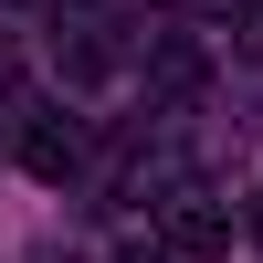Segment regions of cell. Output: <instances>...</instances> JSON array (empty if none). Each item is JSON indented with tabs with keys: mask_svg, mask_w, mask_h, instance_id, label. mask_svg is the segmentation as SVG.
I'll list each match as a JSON object with an SVG mask.
<instances>
[{
	"mask_svg": "<svg viewBox=\"0 0 263 263\" xmlns=\"http://www.w3.org/2000/svg\"><path fill=\"white\" fill-rule=\"evenodd\" d=\"M232 232H242V211H232L221 190H200V179H168V190H158V242L179 253V263L232 253Z\"/></svg>",
	"mask_w": 263,
	"mask_h": 263,
	"instance_id": "obj_1",
	"label": "cell"
},
{
	"mask_svg": "<svg viewBox=\"0 0 263 263\" xmlns=\"http://www.w3.org/2000/svg\"><path fill=\"white\" fill-rule=\"evenodd\" d=\"M21 168L63 190V179L84 168V126H74V116H53V105H32V116H21Z\"/></svg>",
	"mask_w": 263,
	"mask_h": 263,
	"instance_id": "obj_2",
	"label": "cell"
},
{
	"mask_svg": "<svg viewBox=\"0 0 263 263\" xmlns=\"http://www.w3.org/2000/svg\"><path fill=\"white\" fill-rule=\"evenodd\" d=\"M200 84H211V53H200V42H190V32H147V95H158V105H190Z\"/></svg>",
	"mask_w": 263,
	"mask_h": 263,
	"instance_id": "obj_3",
	"label": "cell"
},
{
	"mask_svg": "<svg viewBox=\"0 0 263 263\" xmlns=\"http://www.w3.org/2000/svg\"><path fill=\"white\" fill-rule=\"evenodd\" d=\"M105 21H53V74L63 84H105Z\"/></svg>",
	"mask_w": 263,
	"mask_h": 263,
	"instance_id": "obj_4",
	"label": "cell"
},
{
	"mask_svg": "<svg viewBox=\"0 0 263 263\" xmlns=\"http://www.w3.org/2000/svg\"><path fill=\"white\" fill-rule=\"evenodd\" d=\"M242 53L263 63V0H242Z\"/></svg>",
	"mask_w": 263,
	"mask_h": 263,
	"instance_id": "obj_5",
	"label": "cell"
},
{
	"mask_svg": "<svg viewBox=\"0 0 263 263\" xmlns=\"http://www.w3.org/2000/svg\"><path fill=\"white\" fill-rule=\"evenodd\" d=\"M116 263H179V253H168V242H137V253H116Z\"/></svg>",
	"mask_w": 263,
	"mask_h": 263,
	"instance_id": "obj_6",
	"label": "cell"
},
{
	"mask_svg": "<svg viewBox=\"0 0 263 263\" xmlns=\"http://www.w3.org/2000/svg\"><path fill=\"white\" fill-rule=\"evenodd\" d=\"M242 232H253V242H263V190H253V211H242Z\"/></svg>",
	"mask_w": 263,
	"mask_h": 263,
	"instance_id": "obj_7",
	"label": "cell"
}]
</instances>
